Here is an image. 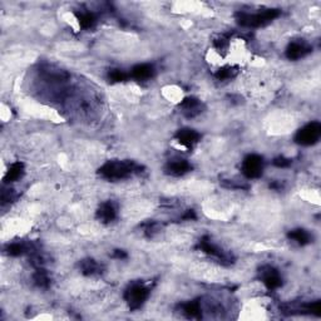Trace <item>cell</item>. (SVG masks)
Wrapping results in <instances>:
<instances>
[{
	"label": "cell",
	"instance_id": "6da1fadb",
	"mask_svg": "<svg viewBox=\"0 0 321 321\" xmlns=\"http://www.w3.org/2000/svg\"><path fill=\"white\" fill-rule=\"evenodd\" d=\"M143 172V166L134 161H108L98 170V175L107 181L126 180L133 175Z\"/></svg>",
	"mask_w": 321,
	"mask_h": 321
},
{
	"label": "cell",
	"instance_id": "7a4b0ae2",
	"mask_svg": "<svg viewBox=\"0 0 321 321\" xmlns=\"http://www.w3.org/2000/svg\"><path fill=\"white\" fill-rule=\"evenodd\" d=\"M280 9H263L262 12H258L256 14H248L245 12H237L235 14L237 24L246 28H261L270 24L273 20L280 17Z\"/></svg>",
	"mask_w": 321,
	"mask_h": 321
},
{
	"label": "cell",
	"instance_id": "3957f363",
	"mask_svg": "<svg viewBox=\"0 0 321 321\" xmlns=\"http://www.w3.org/2000/svg\"><path fill=\"white\" fill-rule=\"evenodd\" d=\"M149 296V289L141 282H133L124 291V300L132 311L138 310L143 306Z\"/></svg>",
	"mask_w": 321,
	"mask_h": 321
},
{
	"label": "cell",
	"instance_id": "277c9868",
	"mask_svg": "<svg viewBox=\"0 0 321 321\" xmlns=\"http://www.w3.org/2000/svg\"><path fill=\"white\" fill-rule=\"evenodd\" d=\"M321 137V123L311 122L300 128L295 134V142L301 146H312L317 143Z\"/></svg>",
	"mask_w": 321,
	"mask_h": 321
},
{
	"label": "cell",
	"instance_id": "5b68a950",
	"mask_svg": "<svg viewBox=\"0 0 321 321\" xmlns=\"http://www.w3.org/2000/svg\"><path fill=\"white\" fill-rule=\"evenodd\" d=\"M197 248L198 250H201L203 253H206V255L217 258L220 262L225 263V265L234 263L235 258L232 257L231 253L226 252V251L220 248L217 245H215L208 236H203L202 239H200V241H198Z\"/></svg>",
	"mask_w": 321,
	"mask_h": 321
},
{
	"label": "cell",
	"instance_id": "8992f818",
	"mask_svg": "<svg viewBox=\"0 0 321 321\" xmlns=\"http://www.w3.org/2000/svg\"><path fill=\"white\" fill-rule=\"evenodd\" d=\"M263 167H265V161L260 154H248L242 161V166H241V171L242 175L248 180H253V178L261 177L263 172Z\"/></svg>",
	"mask_w": 321,
	"mask_h": 321
},
{
	"label": "cell",
	"instance_id": "52a82bcc",
	"mask_svg": "<svg viewBox=\"0 0 321 321\" xmlns=\"http://www.w3.org/2000/svg\"><path fill=\"white\" fill-rule=\"evenodd\" d=\"M280 310L286 315H294V314H309L315 315V316H320L321 315V304L319 300L314 302H309V304H282L280 306Z\"/></svg>",
	"mask_w": 321,
	"mask_h": 321
},
{
	"label": "cell",
	"instance_id": "ba28073f",
	"mask_svg": "<svg viewBox=\"0 0 321 321\" xmlns=\"http://www.w3.org/2000/svg\"><path fill=\"white\" fill-rule=\"evenodd\" d=\"M258 278L265 284L269 290H276L281 287L282 278L278 270L270 265H265L258 270Z\"/></svg>",
	"mask_w": 321,
	"mask_h": 321
},
{
	"label": "cell",
	"instance_id": "9c48e42d",
	"mask_svg": "<svg viewBox=\"0 0 321 321\" xmlns=\"http://www.w3.org/2000/svg\"><path fill=\"white\" fill-rule=\"evenodd\" d=\"M311 50L312 48L306 41L294 40L287 45L285 54H286L287 59H290V61H299V59L304 58L307 54L311 53Z\"/></svg>",
	"mask_w": 321,
	"mask_h": 321
},
{
	"label": "cell",
	"instance_id": "30bf717a",
	"mask_svg": "<svg viewBox=\"0 0 321 321\" xmlns=\"http://www.w3.org/2000/svg\"><path fill=\"white\" fill-rule=\"evenodd\" d=\"M175 138L181 146L186 147L187 149H192L200 142L201 134L195 129L182 128L177 131V133L175 134Z\"/></svg>",
	"mask_w": 321,
	"mask_h": 321
},
{
	"label": "cell",
	"instance_id": "8fae6325",
	"mask_svg": "<svg viewBox=\"0 0 321 321\" xmlns=\"http://www.w3.org/2000/svg\"><path fill=\"white\" fill-rule=\"evenodd\" d=\"M180 108L186 118H195L203 112V103L196 97H187L180 103Z\"/></svg>",
	"mask_w": 321,
	"mask_h": 321
},
{
	"label": "cell",
	"instance_id": "7c38bea8",
	"mask_svg": "<svg viewBox=\"0 0 321 321\" xmlns=\"http://www.w3.org/2000/svg\"><path fill=\"white\" fill-rule=\"evenodd\" d=\"M117 204L113 201H105L98 207L97 209V219L102 224H111L117 219Z\"/></svg>",
	"mask_w": 321,
	"mask_h": 321
},
{
	"label": "cell",
	"instance_id": "4fadbf2b",
	"mask_svg": "<svg viewBox=\"0 0 321 321\" xmlns=\"http://www.w3.org/2000/svg\"><path fill=\"white\" fill-rule=\"evenodd\" d=\"M165 171L167 175L173 177H181L192 171V166L186 159H172L166 165Z\"/></svg>",
	"mask_w": 321,
	"mask_h": 321
},
{
	"label": "cell",
	"instance_id": "5bb4252c",
	"mask_svg": "<svg viewBox=\"0 0 321 321\" xmlns=\"http://www.w3.org/2000/svg\"><path fill=\"white\" fill-rule=\"evenodd\" d=\"M181 311L188 319H196L200 320L202 319V309H201V304L197 300H192V301H187L183 302V304L180 305Z\"/></svg>",
	"mask_w": 321,
	"mask_h": 321
},
{
	"label": "cell",
	"instance_id": "9a60e30c",
	"mask_svg": "<svg viewBox=\"0 0 321 321\" xmlns=\"http://www.w3.org/2000/svg\"><path fill=\"white\" fill-rule=\"evenodd\" d=\"M131 76L137 80L151 79L154 76V68L151 64H137L132 68Z\"/></svg>",
	"mask_w": 321,
	"mask_h": 321
},
{
	"label": "cell",
	"instance_id": "2e32d148",
	"mask_svg": "<svg viewBox=\"0 0 321 321\" xmlns=\"http://www.w3.org/2000/svg\"><path fill=\"white\" fill-rule=\"evenodd\" d=\"M79 270L83 275L93 276L102 271V266L93 258H84L79 262Z\"/></svg>",
	"mask_w": 321,
	"mask_h": 321
},
{
	"label": "cell",
	"instance_id": "e0dca14e",
	"mask_svg": "<svg viewBox=\"0 0 321 321\" xmlns=\"http://www.w3.org/2000/svg\"><path fill=\"white\" fill-rule=\"evenodd\" d=\"M287 237L291 241H294V242H296L299 246L309 245L312 241V236L310 235V232L304 229L292 230V231H290L289 234H287Z\"/></svg>",
	"mask_w": 321,
	"mask_h": 321
},
{
	"label": "cell",
	"instance_id": "ac0fdd59",
	"mask_svg": "<svg viewBox=\"0 0 321 321\" xmlns=\"http://www.w3.org/2000/svg\"><path fill=\"white\" fill-rule=\"evenodd\" d=\"M24 176V163L23 162H14L8 170L7 175L4 177V182H17L18 180Z\"/></svg>",
	"mask_w": 321,
	"mask_h": 321
},
{
	"label": "cell",
	"instance_id": "d6986e66",
	"mask_svg": "<svg viewBox=\"0 0 321 321\" xmlns=\"http://www.w3.org/2000/svg\"><path fill=\"white\" fill-rule=\"evenodd\" d=\"M76 15L80 28H83V29H90L97 23V17L92 12H80L77 13Z\"/></svg>",
	"mask_w": 321,
	"mask_h": 321
},
{
	"label": "cell",
	"instance_id": "ffe728a7",
	"mask_svg": "<svg viewBox=\"0 0 321 321\" xmlns=\"http://www.w3.org/2000/svg\"><path fill=\"white\" fill-rule=\"evenodd\" d=\"M33 279H34L35 285L38 287H41V289H46L50 285V279H49L48 273L43 268L35 269V274L33 276Z\"/></svg>",
	"mask_w": 321,
	"mask_h": 321
},
{
	"label": "cell",
	"instance_id": "44dd1931",
	"mask_svg": "<svg viewBox=\"0 0 321 321\" xmlns=\"http://www.w3.org/2000/svg\"><path fill=\"white\" fill-rule=\"evenodd\" d=\"M236 74H237L236 67H222V68H220L219 71L215 73V77H216V79L220 80V82H225V80L234 78Z\"/></svg>",
	"mask_w": 321,
	"mask_h": 321
},
{
	"label": "cell",
	"instance_id": "7402d4cb",
	"mask_svg": "<svg viewBox=\"0 0 321 321\" xmlns=\"http://www.w3.org/2000/svg\"><path fill=\"white\" fill-rule=\"evenodd\" d=\"M5 251H7V253L9 256H14V257H17V256H20L23 255V253L28 252V246L22 242H13L7 246Z\"/></svg>",
	"mask_w": 321,
	"mask_h": 321
},
{
	"label": "cell",
	"instance_id": "603a6c76",
	"mask_svg": "<svg viewBox=\"0 0 321 321\" xmlns=\"http://www.w3.org/2000/svg\"><path fill=\"white\" fill-rule=\"evenodd\" d=\"M127 78H128V76L123 71H121V69L115 68L108 72V79H110L111 83L126 82Z\"/></svg>",
	"mask_w": 321,
	"mask_h": 321
},
{
	"label": "cell",
	"instance_id": "cb8c5ba5",
	"mask_svg": "<svg viewBox=\"0 0 321 321\" xmlns=\"http://www.w3.org/2000/svg\"><path fill=\"white\" fill-rule=\"evenodd\" d=\"M142 227H143V230H144L143 232L147 237H153L154 234H157V232H158V224L154 221L146 222V224L142 225Z\"/></svg>",
	"mask_w": 321,
	"mask_h": 321
},
{
	"label": "cell",
	"instance_id": "d4e9b609",
	"mask_svg": "<svg viewBox=\"0 0 321 321\" xmlns=\"http://www.w3.org/2000/svg\"><path fill=\"white\" fill-rule=\"evenodd\" d=\"M213 45L217 50H224V49L227 48V45H229V35L224 34L221 35V37L217 38V39H215Z\"/></svg>",
	"mask_w": 321,
	"mask_h": 321
},
{
	"label": "cell",
	"instance_id": "484cf974",
	"mask_svg": "<svg viewBox=\"0 0 321 321\" xmlns=\"http://www.w3.org/2000/svg\"><path fill=\"white\" fill-rule=\"evenodd\" d=\"M291 162H292L291 159L286 158V157H282V156L276 157V158L273 161L274 166H276V167H279V168H286V167H289V166L291 165Z\"/></svg>",
	"mask_w": 321,
	"mask_h": 321
},
{
	"label": "cell",
	"instance_id": "4316f807",
	"mask_svg": "<svg viewBox=\"0 0 321 321\" xmlns=\"http://www.w3.org/2000/svg\"><path fill=\"white\" fill-rule=\"evenodd\" d=\"M14 200V193L12 190H3L2 191V204L5 206L7 203H10Z\"/></svg>",
	"mask_w": 321,
	"mask_h": 321
},
{
	"label": "cell",
	"instance_id": "83f0119b",
	"mask_svg": "<svg viewBox=\"0 0 321 321\" xmlns=\"http://www.w3.org/2000/svg\"><path fill=\"white\" fill-rule=\"evenodd\" d=\"M113 257L117 258V260H126L127 257H128V255H127L126 251L123 250H115L113 251Z\"/></svg>",
	"mask_w": 321,
	"mask_h": 321
},
{
	"label": "cell",
	"instance_id": "f1b7e54d",
	"mask_svg": "<svg viewBox=\"0 0 321 321\" xmlns=\"http://www.w3.org/2000/svg\"><path fill=\"white\" fill-rule=\"evenodd\" d=\"M182 220H185V221H191V220H196V213L193 209H188V211H186V213L182 216Z\"/></svg>",
	"mask_w": 321,
	"mask_h": 321
},
{
	"label": "cell",
	"instance_id": "f546056e",
	"mask_svg": "<svg viewBox=\"0 0 321 321\" xmlns=\"http://www.w3.org/2000/svg\"><path fill=\"white\" fill-rule=\"evenodd\" d=\"M270 187L273 188V190H276V191H280L281 188H282V185L280 182H274V183H271L270 185Z\"/></svg>",
	"mask_w": 321,
	"mask_h": 321
}]
</instances>
